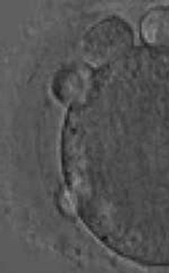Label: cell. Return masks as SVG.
<instances>
[{
    "mask_svg": "<svg viewBox=\"0 0 169 273\" xmlns=\"http://www.w3.org/2000/svg\"><path fill=\"white\" fill-rule=\"evenodd\" d=\"M133 35L123 20L113 19L94 29L86 40L90 57L97 61L114 60L123 56L131 48Z\"/></svg>",
    "mask_w": 169,
    "mask_h": 273,
    "instance_id": "6da1fadb",
    "label": "cell"
},
{
    "mask_svg": "<svg viewBox=\"0 0 169 273\" xmlns=\"http://www.w3.org/2000/svg\"><path fill=\"white\" fill-rule=\"evenodd\" d=\"M144 40L154 47L169 51V7L148 12L140 24Z\"/></svg>",
    "mask_w": 169,
    "mask_h": 273,
    "instance_id": "7a4b0ae2",
    "label": "cell"
}]
</instances>
